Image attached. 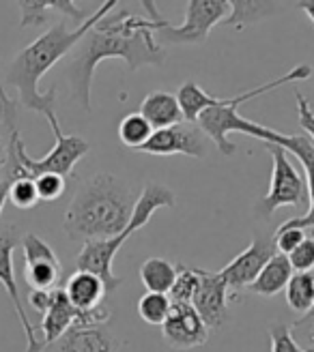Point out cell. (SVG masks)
Wrapping results in <instances>:
<instances>
[{
  "instance_id": "1",
  "label": "cell",
  "mask_w": 314,
  "mask_h": 352,
  "mask_svg": "<svg viewBox=\"0 0 314 352\" xmlns=\"http://www.w3.org/2000/svg\"><path fill=\"white\" fill-rule=\"evenodd\" d=\"M140 3L147 17L129 11L106 15L76 45V54L67 65V78L72 95L82 110L91 112L93 74L101 60L121 58L132 72L140 67H162L166 63V50L155 41V34L166 17L157 9L155 0H140Z\"/></svg>"
},
{
  "instance_id": "2",
  "label": "cell",
  "mask_w": 314,
  "mask_h": 352,
  "mask_svg": "<svg viewBox=\"0 0 314 352\" xmlns=\"http://www.w3.org/2000/svg\"><path fill=\"white\" fill-rule=\"evenodd\" d=\"M118 5V0H106L95 13L89 15V20L82 22L78 28H69L67 24H56L50 30H45L41 37L34 39L30 45H26L22 52H17L7 69V84L17 91V103L30 112H39L48 122L54 138H61V122L56 116V86H50L48 93L39 91L41 78L54 67L63 56L72 52L89 30L101 22L103 17L110 15L112 9Z\"/></svg>"
},
{
  "instance_id": "3",
  "label": "cell",
  "mask_w": 314,
  "mask_h": 352,
  "mask_svg": "<svg viewBox=\"0 0 314 352\" xmlns=\"http://www.w3.org/2000/svg\"><path fill=\"white\" fill-rule=\"evenodd\" d=\"M312 78V69L308 65H297L295 69H291L289 74L280 76L278 80H271L263 86H256L252 91H246V93H239L235 97H213L209 95L207 91L196 84L187 80L177 93V99H179V105H181V112H183V118L189 120V122H196V125L202 129V133L213 140L218 151L222 155H233L235 153V144L229 140V133L233 131H239V133H246V135H252L256 140L265 144H282V140L286 133H280V131H273L269 127H263L258 125L254 120H248L243 118L237 108L241 103H246L250 99H256L265 93H271L275 91L278 86L282 84H289V82H302V80H308Z\"/></svg>"
},
{
  "instance_id": "4",
  "label": "cell",
  "mask_w": 314,
  "mask_h": 352,
  "mask_svg": "<svg viewBox=\"0 0 314 352\" xmlns=\"http://www.w3.org/2000/svg\"><path fill=\"white\" fill-rule=\"evenodd\" d=\"M134 193L118 176L99 172L84 181L65 213V232L76 243L112 239L125 230L134 213Z\"/></svg>"
},
{
  "instance_id": "5",
  "label": "cell",
  "mask_w": 314,
  "mask_h": 352,
  "mask_svg": "<svg viewBox=\"0 0 314 352\" xmlns=\"http://www.w3.org/2000/svg\"><path fill=\"white\" fill-rule=\"evenodd\" d=\"M177 198H174V191L166 185L160 183H149L143 193L138 196L136 206H134V213L129 223L125 226V230L112 236V239H103V241H91V243H84L82 252L76 258V267L78 271H89L95 273L97 277L103 279L108 292H114L121 286V277L114 275L112 271V262L118 254V250L123 248L127 243V239L132 234H136L138 230L149 223V219L153 217V213H157L160 208H172Z\"/></svg>"
},
{
  "instance_id": "6",
  "label": "cell",
  "mask_w": 314,
  "mask_h": 352,
  "mask_svg": "<svg viewBox=\"0 0 314 352\" xmlns=\"http://www.w3.org/2000/svg\"><path fill=\"white\" fill-rule=\"evenodd\" d=\"M265 146L271 155L273 170H271L269 191L267 196L258 200L256 213L269 219L282 206H302L308 200V187L300 170L293 166L289 151H284L278 144H265Z\"/></svg>"
},
{
  "instance_id": "7",
  "label": "cell",
  "mask_w": 314,
  "mask_h": 352,
  "mask_svg": "<svg viewBox=\"0 0 314 352\" xmlns=\"http://www.w3.org/2000/svg\"><path fill=\"white\" fill-rule=\"evenodd\" d=\"M231 15L229 0H189L181 26L162 22L157 37L164 43H202L216 24L226 22Z\"/></svg>"
},
{
  "instance_id": "8",
  "label": "cell",
  "mask_w": 314,
  "mask_h": 352,
  "mask_svg": "<svg viewBox=\"0 0 314 352\" xmlns=\"http://www.w3.org/2000/svg\"><path fill=\"white\" fill-rule=\"evenodd\" d=\"M17 243H22V236L17 232V228L13 223L7 226H0V284L7 290L13 309L20 318V324L24 329V336H26V352H41L45 346L43 342L37 340V331H34L32 322L28 320L24 303L20 298V288H17V281H15V269H13V252L17 248Z\"/></svg>"
},
{
  "instance_id": "9",
  "label": "cell",
  "mask_w": 314,
  "mask_h": 352,
  "mask_svg": "<svg viewBox=\"0 0 314 352\" xmlns=\"http://www.w3.org/2000/svg\"><path fill=\"white\" fill-rule=\"evenodd\" d=\"M138 153L168 157V155H187L194 160L207 157V135L196 122H177L172 127L155 129L149 142L138 148Z\"/></svg>"
},
{
  "instance_id": "10",
  "label": "cell",
  "mask_w": 314,
  "mask_h": 352,
  "mask_svg": "<svg viewBox=\"0 0 314 352\" xmlns=\"http://www.w3.org/2000/svg\"><path fill=\"white\" fill-rule=\"evenodd\" d=\"M278 254L273 239L269 236H254L250 243V248L246 252H241L237 258H233L222 271V279L226 281V286L241 290V288H250L252 281L258 277V273L265 269V264Z\"/></svg>"
},
{
  "instance_id": "11",
  "label": "cell",
  "mask_w": 314,
  "mask_h": 352,
  "mask_svg": "<svg viewBox=\"0 0 314 352\" xmlns=\"http://www.w3.org/2000/svg\"><path fill=\"white\" fill-rule=\"evenodd\" d=\"M162 333L164 340L177 350L196 348L209 340V327L189 303H172L168 318L162 324Z\"/></svg>"
},
{
  "instance_id": "12",
  "label": "cell",
  "mask_w": 314,
  "mask_h": 352,
  "mask_svg": "<svg viewBox=\"0 0 314 352\" xmlns=\"http://www.w3.org/2000/svg\"><path fill=\"white\" fill-rule=\"evenodd\" d=\"M209 329H220L229 316V286L220 273L200 269V286L191 301Z\"/></svg>"
},
{
  "instance_id": "13",
  "label": "cell",
  "mask_w": 314,
  "mask_h": 352,
  "mask_svg": "<svg viewBox=\"0 0 314 352\" xmlns=\"http://www.w3.org/2000/svg\"><path fill=\"white\" fill-rule=\"evenodd\" d=\"M280 146L284 151H289L291 155L297 157L300 164L304 166L306 187H308V200H310V208H308L306 215L293 217V219L284 221L282 226L304 228V230H314V142L308 135H284Z\"/></svg>"
},
{
  "instance_id": "14",
  "label": "cell",
  "mask_w": 314,
  "mask_h": 352,
  "mask_svg": "<svg viewBox=\"0 0 314 352\" xmlns=\"http://www.w3.org/2000/svg\"><path fill=\"white\" fill-rule=\"evenodd\" d=\"M63 292L78 314H86V311H93L101 305H106L103 298L108 294L103 279L89 271H76L67 279Z\"/></svg>"
},
{
  "instance_id": "15",
  "label": "cell",
  "mask_w": 314,
  "mask_h": 352,
  "mask_svg": "<svg viewBox=\"0 0 314 352\" xmlns=\"http://www.w3.org/2000/svg\"><path fill=\"white\" fill-rule=\"evenodd\" d=\"M78 311L74 305L69 303V298L61 288L52 290V301L50 307L45 309L43 318H41V333H43V346H50L59 342L65 333L74 327Z\"/></svg>"
},
{
  "instance_id": "16",
  "label": "cell",
  "mask_w": 314,
  "mask_h": 352,
  "mask_svg": "<svg viewBox=\"0 0 314 352\" xmlns=\"http://www.w3.org/2000/svg\"><path fill=\"white\" fill-rule=\"evenodd\" d=\"M56 348L59 352H116V342L101 327H72Z\"/></svg>"
},
{
  "instance_id": "17",
  "label": "cell",
  "mask_w": 314,
  "mask_h": 352,
  "mask_svg": "<svg viewBox=\"0 0 314 352\" xmlns=\"http://www.w3.org/2000/svg\"><path fill=\"white\" fill-rule=\"evenodd\" d=\"M140 114L149 120L153 129L172 127L177 122H183V112L177 95L166 91H153L140 103Z\"/></svg>"
},
{
  "instance_id": "18",
  "label": "cell",
  "mask_w": 314,
  "mask_h": 352,
  "mask_svg": "<svg viewBox=\"0 0 314 352\" xmlns=\"http://www.w3.org/2000/svg\"><path fill=\"white\" fill-rule=\"evenodd\" d=\"M17 5H20V13H22V20H20L22 28L41 26L45 22L50 9L72 17L74 22H80V24L89 20V15L76 7V0H17Z\"/></svg>"
},
{
  "instance_id": "19",
  "label": "cell",
  "mask_w": 314,
  "mask_h": 352,
  "mask_svg": "<svg viewBox=\"0 0 314 352\" xmlns=\"http://www.w3.org/2000/svg\"><path fill=\"white\" fill-rule=\"evenodd\" d=\"M293 267L284 254H275L267 264L265 269L258 273V277L250 284V292L258 296H275L278 292H282L289 284V279L293 277Z\"/></svg>"
},
{
  "instance_id": "20",
  "label": "cell",
  "mask_w": 314,
  "mask_h": 352,
  "mask_svg": "<svg viewBox=\"0 0 314 352\" xmlns=\"http://www.w3.org/2000/svg\"><path fill=\"white\" fill-rule=\"evenodd\" d=\"M231 15L226 20V26L231 28H246L258 24L280 11L278 0H229Z\"/></svg>"
},
{
  "instance_id": "21",
  "label": "cell",
  "mask_w": 314,
  "mask_h": 352,
  "mask_svg": "<svg viewBox=\"0 0 314 352\" xmlns=\"http://www.w3.org/2000/svg\"><path fill=\"white\" fill-rule=\"evenodd\" d=\"M61 275L63 264L59 256L24 262V279L28 281L30 290H56Z\"/></svg>"
},
{
  "instance_id": "22",
  "label": "cell",
  "mask_w": 314,
  "mask_h": 352,
  "mask_svg": "<svg viewBox=\"0 0 314 352\" xmlns=\"http://www.w3.org/2000/svg\"><path fill=\"white\" fill-rule=\"evenodd\" d=\"M174 279H177V264L164 258H149L140 264V281L147 292L168 294Z\"/></svg>"
},
{
  "instance_id": "23",
  "label": "cell",
  "mask_w": 314,
  "mask_h": 352,
  "mask_svg": "<svg viewBox=\"0 0 314 352\" xmlns=\"http://www.w3.org/2000/svg\"><path fill=\"white\" fill-rule=\"evenodd\" d=\"M284 290H286V303L293 311L308 314L314 307V275L312 273H293Z\"/></svg>"
},
{
  "instance_id": "24",
  "label": "cell",
  "mask_w": 314,
  "mask_h": 352,
  "mask_svg": "<svg viewBox=\"0 0 314 352\" xmlns=\"http://www.w3.org/2000/svg\"><path fill=\"white\" fill-rule=\"evenodd\" d=\"M153 131L155 129L149 125V120L140 112H132L118 122L121 142H123V146L134 148V151L143 148L149 142V138L153 135Z\"/></svg>"
},
{
  "instance_id": "25",
  "label": "cell",
  "mask_w": 314,
  "mask_h": 352,
  "mask_svg": "<svg viewBox=\"0 0 314 352\" xmlns=\"http://www.w3.org/2000/svg\"><path fill=\"white\" fill-rule=\"evenodd\" d=\"M198 286H200V269H191L187 264H177V279H174L168 294L172 298V303L191 305Z\"/></svg>"
},
{
  "instance_id": "26",
  "label": "cell",
  "mask_w": 314,
  "mask_h": 352,
  "mask_svg": "<svg viewBox=\"0 0 314 352\" xmlns=\"http://www.w3.org/2000/svg\"><path fill=\"white\" fill-rule=\"evenodd\" d=\"M172 307V298L168 294L162 292H147L140 301H138V314L147 324H164V320L168 318Z\"/></svg>"
},
{
  "instance_id": "27",
  "label": "cell",
  "mask_w": 314,
  "mask_h": 352,
  "mask_svg": "<svg viewBox=\"0 0 314 352\" xmlns=\"http://www.w3.org/2000/svg\"><path fill=\"white\" fill-rule=\"evenodd\" d=\"M9 200L13 202L15 208L28 210L39 202V193L34 179H17L9 187Z\"/></svg>"
},
{
  "instance_id": "28",
  "label": "cell",
  "mask_w": 314,
  "mask_h": 352,
  "mask_svg": "<svg viewBox=\"0 0 314 352\" xmlns=\"http://www.w3.org/2000/svg\"><path fill=\"white\" fill-rule=\"evenodd\" d=\"M34 185H37L39 200H43V202H54V200H59L63 193H65V187H67L65 176L52 174V172L34 176Z\"/></svg>"
},
{
  "instance_id": "29",
  "label": "cell",
  "mask_w": 314,
  "mask_h": 352,
  "mask_svg": "<svg viewBox=\"0 0 314 352\" xmlns=\"http://www.w3.org/2000/svg\"><path fill=\"white\" fill-rule=\"evenodd\" d=\"M306 230L304 228H289V226H280L278 228V232L273 234V245H275V250L278 254H293L295 250L300 248V245L304 243L306 239Z\"/></svg>"
},
{
  "instance_id": "30",
  "label": "cell",
  "mask_w": 314,
  "mask_h": 352,
  "mask_svg": "<svg viewBox=\"0 0 314 352\" xmlns=\"http://www.w3.org/2000/svg\"><path fill=\"white\" fill-rule=\"evenodd\" d=\"M291 333L304 352H314V307L291 324Z\"/></svg>"
},
{
  "instance_id": "31",
  "label": "cell",
  "mask_w": 314,
  "mask_h": 352,
  "mask_svg": "<svg viewBox=\"0 0 314 352\" xmlns=\"http://www.w3.org/2000/svg\"><path fill=\"white\" fill-rule=\"evenodd\" d=\"M295 273H312L314 269V236L308 234L293 254L286 256Z\"/></svg>"
},
{
  "instance_id": "32",
  "label": "cell",
  "mask_w": 314,
  "mask_h": 352,
  "mask_svg": "<svg viewBox=\"0 0 314 352\" xmlns=\"http://www.w3.org/2000/svg\"><path fill=\"white\" fill-rule=\"evenodd\" d=\"M269 342H271V352H304L300 348V344L295 342L289 324L271 327L269 329Z\"/></svg>"
},
{
  "instance_id": "33",
  "label": "cell",
  "mask_w": 314,
  "mask_h": 352,
  "mask_svg": "<svg viewBox=\"0 0 314 352\" xmlns=\"http://www.w3.org/2000/svg\"><path fill=\"white\" fill-rule=\"evenodd\" d=\"M295 101H297V116H300V127L308 133V138L314 142V112L310 110V103L308 99L295 91Z\"/></svg>"
},
{
  "instance_id": "34",
  "label": "cell",
  "mask_w": 314,
  "mask_h": 352,
  "mask_svg": "<svg viewBox=\"0 0 314 352\" xmlns=\"http://www.w3.org/2000/svg\"><path fill=\"white\" fill-rule=\"evenodd\" d=\"M26 301L34 311L45 314V309L50 307V301H52V290H30Z\"/></svg>"
},
{
  "instance_id": "35",
  "label": "cell",
  "mask_w": 314,
  "mask_h": 352,
  "mask_svg": "<svg viewBox=\"0 0 314 352\" xmlns=\"http://www.w3.org/2000/svg\"><path fill=\"white\" fill-rule=\"evenodd\" d=\"M9 187H11V183L7 179H0V215H3V208L9 200Z\"/></svg>"
},
{
  "instance_id": "36",
  "label": "cell",
  "mask_w": 314,
  "mask_h": 352,
  "mask_svg": "<svg viewBox=\"0 0 314 352\" xmlns=\"http://www.w3.org/2000/svg\"><path fill=\"white\" fill-rule=\"evenodd\" d=\"M297 7H300V9L310 17V20L314 22V0H300Z\"/></svg>"
},
{
  "instance_id": "37",
  "label": "cell",
  "mask_w": 314,
  "mask_h": 352,
  "mask_svg": "<svg viewBox=\"0 0 314 352\" xmlns=\"http://www.w3.org/2000/svg\"><path fill=\"white\" fill-rule=\"evenodd\" d=\"M5 162H7V138L0 131V170L5 168Z\"/></svg>"
},
{
  "instance_id": "38",
  "label": "cell",
  "mask_w": 314,
  "mask_h": 352,
  "mask_svg": "<svg viewBox=\"0 0 314 352\" xmlns=\"http://www.w3.org/2000/svg\"><path fill=\"white\" fill-rule=\"evenodd\" d=\"M310 234H312V236H314V230H310Z\"/></svg>"
},
{
  "instance_id": "39",
  "label": "cell",
  "mask_w": 314,
  "mask_h": 352,
  "mask_svg": "<svg viewBox=\"0 0 314 352\" xmlns=\"http://www.w3.org/2000/svg\"><path fill=\"white\" fill-rule=\"evenodd\" d=\"M312 78H314V72H312Z\"/></svg>"
}]
</instances>
